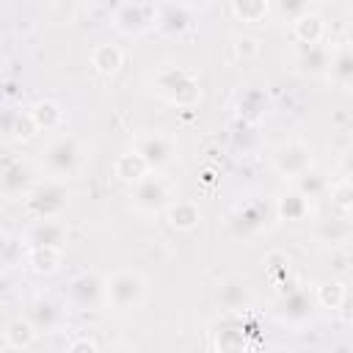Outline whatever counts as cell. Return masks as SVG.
I'll use <instances>...</instances> for the list:
<instances>
[{"instance_id":"obj_1","label":"cell","mask_w":353,"mask_h":353,"mask_svg":"<svg viewBox=\"0 0 353 353\" xmlns=\"http://www.w3.org/2000/svg\"><path fill=\"white\" fill-rule=\"evenodd\" d=\"M152 91L168 105H176L185 110L201 102V80L188 66H174V63L160 66L152 74Z\"/></svg>"},{"instance_id":"obj_2","label":"cell","mask_w":353,"mask_h":353,"mask_svg":"<svg viewBox=\"0 0 353 353\" xmlns=\"http://www.w3.org/2000/svg\"><path fill=\"white\" fill-rule=\"evenodd\" d=\"M149 295V281L141 270L121 268L108 276V292H105V306L116 314H127L143 306Z\"/></svg>"},{"instance_id":"obj_3","label":"cell","mask_w":353,"mask_h":353,"mask_svg":"<svg viewBox=\"0 0 353 353\" xmlns=\"http://www.w3.org/2000/svg\"><path fill=\"white\" fill-rule=\"evenodd\" d=\"M41 168L50 179H69L83 168V146L74 135L52 138L41 152Z\"/></svg>"},{"instance_id":"obj_4","label":"cell","mask_w":353,"mask_h":353,"mask_svg":"<svg viewBox=\"0 0 353 353\" xmlns=\"http://www.w3.org/2000/svg\"><path fill=\"white\" fill-rule=\"evenodd\" d=\"M25 212L33 221H58L61 212L69 207V188L61 179H41L25 199Z\"/></svg>"},{"instance_id":"obj_5","label":"cell","mask_w":353,"mask_h":353,"mask_svg":"<svg viewBox=\"0 0 353 353\" xmlns=\"http://www.w3.org/2000/svg\"><path fill=\"white\" fill-rule=\"evenodd\" d=\"M130 204L135 212L143 215H154V212H165L171 204V185L165 176H160L157 171H152L149 176H143L138 185L130 188Z\"/></svg>"},{"instance_id":"obj_6","label":"cell","mask_w":353,"mask_h":353,"mask_svg":"<svg viewBox=\"0 0 353 353\" xmlns=\"http://www.w3.org/2000/svg\"><path fill=\"white\" fill-rule=\"evenodd\" d=\"M105 292H108V276L97 270H83L66 284V298L80 312H94L105 306Z\"/></svg>"},{"instance_id":"obj_7","label":"cell","mask_w":353,"mask_h":353,"mask_svg":"<svg viewBox=\"0 0 353 353\" xmlns=\"http://www.w3.org/2000/svg\"><path fill=\"white\" fill-rule=\"evenodd\" d=\"M130 149L138 152V154L146 160V165H149L152 171L171 165L174 157H176L174 141H171L165 132H160V130H141V132H135Z\"/></svg>"},{"instance_id":"obj_8","label":"cell","mask_w":353,"mask_h":353,"mask_svg":"<svg viewBox=\"0 0 353 353\" xmlns=\"http://www.w3.org/2000/svg\"><path fill=\"white\" fill-rule=\"evenodd\" d=\"M157 25V6L154 3H121L113 8V28L124 36H143Z\"/></svg>"},{"instance_id":"obj_9","label":"cell","mask_w":353,"mask_h":353,"mask_svg":"<svg viewBox=\"0 0 353 353\" xmlns=\"http://www.w3.org/2000/svg\"><path fill=\"white\" fill-rule=\"evenodd\" d=\"M39 171L33 163L22 160V157H11L3 163V176H0V188L6 199H17V196H28L36 185H39Z\"/></svg>"},{"instance_id":"obj_10","label":"cell","mask_w":353,"mask_h":353,"mask_svg":"<svg viewBox=\"0 0 353 353\" xmlns=\"http://www.w3.org/2000/svg\"><path fill=\"white\" fill-rule=\"evenodd\" d=\"M273 168H276L279 176L295 182L301 174H306L312 168V149H309V143H303V141H284L281 146H276Z\"/></svg>"},{"instance_id":"obj_11","label":"cell","mask_w":353,"mask_h":353,"mask_svg":"<svg viewBox=\"0 0 353 353\" xmlns=\"http://www.w3.org/2000/svg\"><path fill=\"white\" fill-rule=\"evenodd\" d=\"M317 309V298L309 287H295V290H287L281 292L279 303H276V314L281 323H290V325H303L306 320H312Z\"/></svg>"},{"instance_id":"obj_12","label":"cell","mask_w":353,"mask_h":353,"mask_svg":"<svg viewBox=\"0 0 353 353\" xmlns=\"http://www.w3.org/2000/svg\"><path fill=\"white\" fill-rule=\"evenodd\" d=\"M215 301H218V306H221L223 312L240 314V312H245V309L251 306L254 295H251L248 281H245L243 276L232 273V276H223V279L218 281V287H215Z\"/></svg>"},{"instance_id":"obj_13","label":"cell","mask_w":353,"mask_h":353,"mask_svg":"<svg viewBox=\"0 0 353 353\" xmlns=\"http://www.w3.org/2000/svg\"><path fill=\"white\" fill-rule=\"evenodd\" d=\"M273 212H276V207L270 210V204H265L262 199H248L232 212V229L237 234H256L270 223Z\"/></svg>"},{"instance_id":"obj_14","label":"cell","mask_w":353,"mask_h":353,"mask_svg":"<svg viewBox=\"0 0 353 353\" xmlns=\"http://www.w3.org/2000/svg\"><path fill=\"white\" fill-rule=\"evenodd\" d=\"M163 36H182L193 28V6L188 3H160L157 6V25Z\"/></svg>"},{"instance_id":"obj_15","label":"cell","mask_w":353,"mask_h":353,"mask_svg":"<svg viewBox=\"0 0 353 353\" xmlns=\"http://www.w3.org/2000/svg\"><path fill=\"white\" fill-rule=\"evenodd\" d=\"M215 353H251V336L245 323H221L215 331Z\"/></svg>"},{"instance_id":"obj_16","label":"cell","mask_w":353,"mask_h":353,"mask_svg":"<svg viewBox=\"0 0 353 353\" xmlns=\"http://www.w3.org/2000/svg\"><path fill=\"white\" fill-rule=\"evenodd\" d=\"M328 80L339 88H353V41H342L331 50Z\"/></svg>"},{"instance_id":"obj_17","label":"cell","mask_w":353,"mask_h":353,"mask_svg":"<svg viewBox=\"0 0 353 353\" xmlns=\"http://www.w3.org/2000/svg\"><path fill=\"white\" fill-rule=\"evenodd\" d=\"M292 36L303 47H317L323 41V36H325V19L317 11L306 8L301 17L292 19Z\"/></svg>"},{"instance_id":"obj_18","label":"cell","mask_w":353,"mask_h":353,"mask_svg":"<svg viewBox=\"0 0 353 353\" xmlns=\"http://www.w3.org/2000/svg\"><path fill=\"white\" fill-rule=\"evenodd\" d=\"M165 221L176 232H193L201 221V207L193 199H174L165 210Z\"/></svg>"},{"instance_id":"obj_19","label":"cell","mask_w":353,"mask_h":353,"mask_svg":"<svg viewBox=\"0 0 353 353\" xmlns=\"http://www.w3.org/2000/svg\"><path fill=\"white\" fill-rule=\"evenodd\" d=\"M152 174V168L146 165V160L138 154V152H132V149H127V152H121L119 157H116V163H113V176L119 179V182H124V185H138L143 176H149Z\"/></svg>"},{"instance_id":"obj_20","label":"cell","mask_w":353,"mask_h":353,"mask_svg":"<svg viewBox=\"0 0 353 353\" xmlns=\"http://www.w3.org/2000/svg\"><path fill=\"white\" fill-rule=\"evenodd\" d=\"M63 262V248H55V245H33L28 248V256H25V268L36 276H52Z\"/></svg>"},{"instance_id":"obj_21","label":"cell","mask_w":353,"mask_h":353,"mask_svg":"<svg viewBox=\"0 0 353 353\" xmlns=\"http://www.w3.org/2000/svg\"><path fill=\"white\" fill-rule=\"evenodd\" d=\"M25 317H28L39 331L47 334V331H55V328L61 325V320H63V309H61L55 301H50V298H36V301L28 303Z\"/></svg>"},{"instance_id":"obj_22","label":"cell","mask_w":353,"mask_h":353,"mask_svg":"<svg viewBox=\"0 0 353 353\" xmlns=\"http://www.w3.org/2000/svg\"><path fill=\"white\" fill-rule=\"evenodd\" d=\"M25 243H28V248H33V245H55V248H63V243H66V226L61 221H33V226L25 232Z\"/></svg>"},{"instance_id":"obj_23","label":"cell","mask_w":353,"mask_h":353,"mask_svg":"<svg viewBox=\"0 0 353 353\" xmlns=\"http://www.w3.org/2000/svg\"><path fill=\"white\" fill-rule=\"evenodd\" d=\"M124 63V50L113 41H99L91 47V66L102 77H113Z\"/></svg>"},{"instance_id":"obj_24","label":"cell","mask_w":353,"mask_h":353,"mask_svg":"<svg viewBox=\"0 0 353 353\" xmlns=\"http://www.w3.org/2000/svg\"><path fill=\"white\" fill-rule=\"evenodd\" d=\"M36 336H39V328L25 314L8 320L6 328H3V342H6L8 350H25V347H30L36 342Z\"/></svg>"},{"instance_id":"obj_25","label":"cell","mask_w":353,"mask_h":353,"mask_svg":"<svg viewBox=\"0 0 353 353\" xmlns=\"http://www.w3.org/2000/svg\"><path fill=\"white\" fill-rule=\"evenodd\" d=\"M273 207H276V218H279V221H287V223L303 221V218L309 215V199H303L295 188L279 193V199H276Z\"/></svg>"},{"instance_id":"obj_26","label":"cell","mask_w":353,"mask_h":353,"mask_svg":"<svg viewBox=\"0 0 353 353\" xmlns=\"http://www.w3.org/2000/svg\"><path fill=\"white\" fill-rule=\"evenodd\" d=\"M3 132H6V141H11V143H25V141H30V138L39 132V127H36L30 110H17V113H8V116H6Z\"/></svg>"},{"instance_id":"obj_27","label":"cell","mask_w":353,"mask_h":353,"mask_svg":"<svg viewBox=\"0 0 353 353\" xmlns=\"http://www.w3.org/2000/svg\"><path fill=\"white\" fill-rule=\"evenodd\" d=\"M28 110H30V116H33L39 132H41V130L50 132V130H58V127L63 124V108H61L55 99H36Z\"/></svg>"},{"instance_id":"obj_28","label":"cell","mask_w":353,"mask_h":353,"mask_svg":"<svg viewBox=\"0 0 353 353\" xmlns=\"http://www.w3.org/2000/svg\"><path fill=\"white\" fill-rule=\"evenodd\" d=\"M268 113V94L262 88H245L237 99V116L243 121H259Z\"/></svg>"},{"instance_id":"obj_29","label":"cell","mask_w":353,"mask_h":353,"mask_svg":"<svg viewBox=\"0 0 353 353\" xmlns=\"http://www.w3.org/2000/svg\"><path fill=\"white\" fill-rule=\"evenodd\" d=\"M314 237L325 245H339V243H347L350 237V223L345 215H336V218H325L317 223L314 229Z\"/></svg>"},{"instance_id":"obj_30","label":"cell","mask_w":353,"mask_h":353,"mask_svg":"<svg viewBox=\"0 0 353 353\" xmlns=\"http://www.w3.org/2000/svg\"><path fill=\"white\" fill-rule=\"evenodd\" d=\"M345 290H347V284L339 281V279H328V281L317 284V287H314L317 306H320V309L339 312V306H342V301H345Z\"/></svg>"},{"instance_id":"obj_31","label":"cell","mask_w":353,"mask_h":353,"mask_svg":"<svg viewBox=\"0 0 353 353\" xmlns=\"http://www.w3.org/2000/svg\"><path fill=\"white\" fill-rule=\"evenodd\" d=\"M328 63H331V52L323 44L303 47V52L298 55V66L306 74H328Z\"/></svg>"},{"instance_id":"obj_32","label":"cell","mask_w":353,"mask_h":353,"mask_svg":"<svg viewBox=\"0 0 353 353\" xmlns=\"http://www.w3.org/2000/svg\"><path fill=\"white\" fill-rule=\"evenodd\" d=\"M295 190L303 196V199H320L325 190H328V176L323 174V171H317V168H309L306 174H301L298 179H295Z\"/></svg>"},{"instance_id":"obj_33","label":"cell","mask_w":353,"mask_h":353,"mask_svg":"<svg viewBox=\"0 0 353 353\" xmlns=\"http://www.w3.org/2000/svg\"><path fill=\"white\" fill-rule=\"evenodd\" d=\"M229 11L240 22H262L270 14V3L268 0H234L229 6Z\"/></svg>"},{"instance_id":"obj_34","label":"cell","mask_w":353,"mask_h":353,"mask_svg":"<svg viewBox=\"0 0 353 353\" xmlns=\"http://www.w3.org/2000/svg\"><path fill=\"white\" fill-rule=\"evenodd\" d=\"M262 265H265V273H268V279L273 281V284H281L287 276H290V256L284 254V251H268L265 254V259H262Z\"/></svg>"},{"instance_id":"obj_35","label":"cell","mask_w":353,"mask_h":353,"mask_svg":"<svg viewBox=\"0 0 353 353\" xmlns=\"http://www.w3.org/2000/svg\"><path fill=\"white\" fill-rule=\"evenodd\" d=\"M25 256H28V243H25L22 237L6 234V237H3V265H6V268L22 265Z\"/></svg>"},{"instance_id":"obj_36","label":"cell","mask_w":353,"mask_h":353,"mask_svg":"<svg viewBox=\"0 0 353 353\" xmlns=\"http://www.w3.org/2000/svg\"><path fill=\"white\" fill-rule=\"evenodd\" d=\"M331 201H334L336 210L353 212V182L345 179V176H342L339 182H334V188H331Z\"/></svg>"},{"instance_id":"obj_37","label":"cell","mask_w":353,"mask_h":353,"mask_svg":"<svg viewBox=\"0 0 353 353\" xmlns=\"http://www.w3.org/2000/svg\"><path fill=\"white\" fill-rule=\"evenodd\" d=\"M232 50H234V55L240 58V61H254L256 55H259V39L256 36H234V44H232Z\"/></svg>"},{"instance_id":"obj_38","label":"cell","mask_w":353,"mask_h":353,"mask_svg":"<svg viewBox=\"0 0 353 353\" xmlns=\"http://www.w3.org/2000/svg\"><path fill=\"white\" fill-rule=\"evenodd\" d=\"M66 353H99V345L94 339H88V336H77V339L69 342Z\"/></svg>"},{"instance_id":"obj_39","label":"cell","mask_w":353,"mask_h":353,"mask_svg":"<svg viewBox=\"0 0 353 353\" xmlns=\"http://www.w3.org/2000/svg\"><path fill=\"white\" fill-rule=\"evenodd\" d=\"M339 317L353 323V284H347V290H345V301L339 306Z\"/></svg>"},{"instance_id":"obj_40","label":"cell","mask_w":353,"mask_h":353,"mask_svg":"<svg viewBox=\"0 0 353 353\" xmlns=\"http://www.w3.org/2000/svg\"><path fill=\"white\" fill-rule=\"evenodd\" d=\"M339 168H342L345 179H350V182H353V149H347V152L342 154V163H339Z\"/></svg>"},{"instance_id":"obj_41","label":"cell","mask_w":353,"mask_h":353,"mask_svg":"<svg viewBox=\"0 0 353 353\" xmlns=\"http://www.w3.org/2000/svg\"><path fill=\"white\" fill-rule=\"evenodd\" d=\"M212 179H215V176H212V168H207V171H204V182H212Z\"/></svg>"},{"instance_id":"obj_42","label":"cell","mask_w":353,"mask_h":353,"mask_svg":"<svg viewBox=\"0 0 353 353\" xmlns=\"http://www.w3.org/2000/svg\"><path fill=\"white\" fill-rule=\"evenodd\" d=\"M262 353H287V350H281V347H273V350H262Z\"/></svg>"},{"instance_id":"obj_43","label":"cell","mask_w":353,"mask_h":353,"mask_svg":"<svg viewBox=\"0 0 353 353\" xmlns=\"http://www.w3.org/2000/svg\"><path fill=\"white\" fill-rule=\"evenodd\" d=\"M193 353H215V350H193Z\"/></svg>"}]
</instances>
